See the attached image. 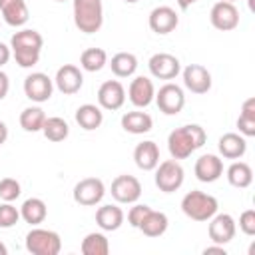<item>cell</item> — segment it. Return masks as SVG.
Wrapping results in <instances>:
<instances>
[{
  "mask_svg": "<svg viewBox=\"0 0 255 255\" xmlns=\"http://www.w3.org/2000/svg\"><path fill=\"white\" fill-rule=\"evenodd\" d=\"M205 141L207 133L199 124H185L167 135V149L173 159H187L193 151L203 147Z\"/></svg>",
  "mask_w": 255,
  "mask_h": 255,
  "instance_id": "cell-1",
  "label": "cell"
},
{
  "mask_svg": "<svg viewBox=\"0 0 255 255\" xmlns=\"http://www.w3.org/2000/svg\"><path fill=\"white\" fill-rule=\"evenodd\" d=\"M42 46H44V38H42V34L38 30L22 28L20 32H16L10 38L12 56H14L16 64L20 68H32V66H36L40 62Z\"/></svg>",
  "mask_w": 255,
  "mask_h": 255,
  "instance_id": "cell-2",
  "label": "cell"
},
{
  "mask_svg": "<svg viewBox=\"0 0 255 255\" xmlns=\"http://www.w3.org/2000/svg\"><path fill=\"white\" fill-rule=\"evenodd\" d=\"M219 209L217 199L211 193L191 189L181 199V211L193 221H209Z\"/></svg>",
  "mask_w": 255,
  "mask_h": 255,
  "instance_id": "cell-3",
  "label": "cell"
},
{
  "mask_svg": "<svg viewBox=\"0 0 255 255\" xmlns=\"http://www.w3.org/2000/svg\"><path fill=\"white\" fill-rule=\"evenodd\" d=\"M74 24L84 34H96L104 24L102 0H74Z\"/></svg>",
  "mask_w": 255,
  "mask_h": 255,
  "instance_id": "cell-4",
  "label": "cell"
},
{
  "mask_svg": "<svg viewBox=\"0 0 255 255\" xmlns=\"http://www.w3.org/2000/svg\"><path fill=\"white\" fill-rule=\"evenodd\" d=\"M26 249L32 255H58L62 249V239L56 231L34 225L26 233Z\"/></svg>",
  "mask_w": 255,
  "mask_h": 255,
  "instance_id": "cell-5",
  "label": "cell"
},
{
  "mask_svg": "<svg viewBox=\"0 0 255 255\" xmlns=\"http://www.w3.org/2000/svg\"><path fill=\"white\" fill-rule=\"evenodd\" d=\"M185 171L179 163V159H165L159 161L155 167V187L163 193H173L183 185Z\"/></svg>",
  "mask_w": 255,
  "mask_h": 255,
  "instance_id": "cell-6",
  "label": "cell"
},
{
  "mask_svg": "<svg viewBox=\"0 0 255 255\" xmlns=\"http://www.w3.org/2000/svg\"><path fill=\"white\" fill-rule=\"evenodd\" d=\"M106 195V185L100 177H84L74 185L72 197L78 205L84 207H94L98 205Z\"/></svg>",
  "mask_w": 255,
  "mask_h": 255,
  "instance_id": "cell-7",
  "label": "cell"
},
{
  "mask_svg": "<svg viewBox=\"0 0 255 255\" xmlns=\"http://www.w3.org/2000/svg\"><path fill=\"white\" fill-rule=\"evenodd\" d=\"M153 100H155L159 112L165 114V116H177L183 110V106H185V94H183V90L177 84H171V82L163 84L155 92V98Z\"/></svg>",
  "mask_w": 255,
  "mask_h": 255,
  "instance_id": "cell-8",
  "label": "cell"
},
{
  "mask_svg": "<svg viewBox=\"0 0 255 255\" xmlns=\"http://www.w3.org/2000/svg\"><path fill=\"white\" fill-rule=\"evenodd\" d=\"M54 92V80L44 72H32L24 80V94L28 100L36 104H44L52 98Z\"/></svg>",
  "mask_w": 255,
  "mask_h": 255,
  "instance_id": "cell-9",
  "label": "cell"
},
{
  "mask_svg": "<svg viewBox=\"0 0 255 255\" xmlns=\"http://www.w3.org/2000/svg\"><path fill=\"white\" fill-rule=\"evenodd\" d=\"M209 22L213 28L221 30V32H229V30H235L239 26V10L235 8L233 2H227V0H219L211 6V12H209Z\"/></svg>",
  "mask_w": 255,
  "mask_h": 255,
  "instance_id": "cell-10",
  "label": "cell"
},
{
  "mask_svg": "<svg viewBox=\"0 0 255 255\" xmlns=\"http://www.w3.org/2000/svg\"><path fill=\"white\" fill-rule=\"evenodd\" d=\"M235 231H237V223H235L233 215H229V213H215L209 219L207 233H209L211 243L227 245L235 237Z\"/></svg>",
  "mask_w": 255,
  "mask_h": 255,
  "instance_id": "cell-11",
  "label": "cell"
},
{
  "mask_svg": "<svg viewBox=\"0 0 255 255\" xmlns=\"http://www.w3.org/2000/svg\"><path fill=\"white\" fill-rule=\"evenodd\" d=\"M112 197L118 201V203H135L139 197H141V183L137 177L133 175H118L114 181H112Z\"/></svg>",
  "mask_w": 255,
  "mask_h": 255,
  "instance_id": "cell-12",
  "label": "cell"
},
{
  "mask_svg": "<svg viewBox=\"0 0 255 255\" xmlns=\"http://www.w3.org/2000/svg\"><path fill=\"white\" fill-rule=\"evenodd\" d=\"M147 68H149V74L157 80H173L181 72L179 60L173 54H167V52L153 54L147 62Z\"/></svg>",
  "mask_w": 255,
  "mask_h": 255,
  "instance_id": "cell-13",
  "label": "cell"
},
{
  "mask_svg": "<svg viewBox=\"0 0 255 255\" xmlns=\"http://www.w3.org/2000/svg\"><path fill=\"white\" fill-rule=\"evenodd\" d=\"M54 86L64 94V96H74L82 90L84 86V76L80 72L78 66L74 64H64L58 68L56 78H54Z\"/></svg>",
  "mask_w": 255,
  "mask_h": 255,
  "instance_id": "cell-14",
  "label": "cell"
},
{
  "mask_svg": "<svg viewBox=\"0 0 255 255\" xmlns=\"http://www.w3.org/2000/svg\"><path fill=\"white\" fill-rule=\"evenodd\" d=\"M126 104V88L118 80H106L98 88V106L102 110H120Z\"/></svg>",
  "mask_w": 255,
  "mask_h": 255,
  "instance_id": "cell-15",
  "label": "cell"
},
{
  "mask_svg": "<svg viewBox=\"0 0 255 255\" xmlns=\"http://www.w3.org/2000/svg\"><path fill=\"white\" fill-rule=\"evenodd\" d=\"M183 86L191 94H207L211 90V74L201 64H189L183 68Z\"/></svg>",
  "mask_w": 255,
  "mask_h": 255,
  "instance_id": "cell-16",
  "label": "cell"
},
{
  "mask_svg": "<svg viewBox=\"0 0 255 255\" xmlns=\"http://www.w3.org/2000/svg\"><path fill=\"white\" fill-rule=\"evenodd\" d=\"M147 24L151 28V32L155 34H169L177 28L179 24V16L177 12L171 8V6H157L149 12V18H147Z\"/></svg>",
  "mask_w": 255,
  "mask_h": 255,
  "instance_id": "cell-17",
  "label": "cell"
},
{
  "mask_svg": "<svg viewBox=\"0 0 255 255\" xmlns=\"http://www.w3.org/2000/svg\"><path fill=\"white\" fill-rule=\"evenodd\" d=\"M195 177L203 183H213L223 175V159L215 153H203L195 161Z\"/></svg>",
  "mask_w": 255,
  "mask_h": 255,
  "instance_id": "cell-18",
  "label": "cell"
},
{
  "mask_svg": "<svg viewBox=\"0 0 255 255\" xmlns=\"http://www.w3.org/2000/svg\"><path fill=\"white\" fill-rule=\"evenodd\" d=\"M128 98L135 108H147L155 98L153 82L145 76H135L128 88Z\"/></svg>",
  "mask_w": 255,
  "mask_h": 255,
  "instance_id": "cell-19",
  "label": "cell"
},
{
  "mask_svg": "<svg viewBox=\"0 0 255 255\" xmlns=\"http://www.w3.org/2000/svg\"><path fill=\"white\" fill-rule=\"evenodd\" d=\"M0 14H2L4 22L14 28L24 26L30 18L26 0H0Z\"/></svg>",
  "mask_w": 255,
  "mask_h": 255,
  "instance_id": "cell-20",
  "label": "cell"
},
{
  "mask_svg": "<svg viewBox=\"0 0 255 255\" xmlns=\"http://www.w3.org/2000/svg\"><path fill=\"white\" fill-rule=\"evenodd\" d=\"M217 149H219L221 157H225V159H241L247 151V139L241 133L227 131L219 137Z\"/></svg>",
  "mask_w": 255,
  "mask_h": 255,
  "instance_id": "cell-21",
  "label": "cell"
},
{
  "mask_svg": "<svg viewBox=\"0 0 255 255\" xmlns=\"http://www.w3.org/2000/svg\"><path fill=\"white\" fill-rule=\"evenodd\" d=\"M133 161L143 171L155 169L157 163H159V147H157V143L151 141V139H145V141L137 143L135 149H133Z\"/></svg>",
  "mask_w": 255,
  "mask_h": 255,
  "instance_id": "cell-22",
  "label": "cell"
},
{
  "mask_svg": "<svg viewBox=\"0 0 255 255\" xmlns=\"http://www.w3.org/2000/svg\"><path fill=\"white\" fill-rule=\"evenodd\" d=\"M126 215L122 211V207L114 205V203H106L102 207H98L96 211V223L102 231H118L124 223Z\"/></svg>",
  "mask_w": 255,
  "mask_h": 255,
  "instance_id": "cell-23",
  "label": "cell"
},
{
  "mask_svg": "<svg viewBox=\"0 0 255 255\" xmlns=\"http://www.w3.org/2000/svg\"><path fill=\"white\" fill-rule=\"evenodd\" d=\"M122 128L128 131V133H133V135H141V133H147L151 128H153V120L147 112H139V110H133V112H126L122 116Z\"/></svg>",
  "mask_w": 255,
  "mask_h": 255,
  "instance_id": "cell-24",
  "label": "cell"
},
{
  "mask_svg": "<svg viewBox=\"0 0 255 255\" xmlns=\"http://www.w3.org/2000/svg\"><path fill=\"white\" fill-rule=\"evenodd\" d=\"M76 122L86 131L98 129L102 126V122H104V112L96 104H84V106H80L76 110Z\"/></svg>",
  "mask_w": 255,
  "mask_h": 255,
  "instance_id": "cell-25",
  "label": "cell"
},
{
  "mask_svg": "<svg viewBox=\"0 0 255 255\" xmlns=\"http://www.w3.org/2000/svg\"><path fill=\"white\" fill-rule=\"evenodd\" d=\"M167 225H169V219L163 211H155V209H149V213L143 217V221L139 223V231L145 235V237H159L167 231Z\"/></svg>",
  "mask_w": 255,
  "mask_h": 255,
  "instance_id": "cell-26",
  "label": "cell"
},
{
  "mask_svg": "<svg viewBox=\"0 0 255 255\" xmlns=\"http://www.w3.org/2000/svg\"><path fill=\"white\" fill-rule=\"evenodd\" d=\"M46 215H48V207H46L44 199H40V197H30L20 207V217L26 223H30V225L44 223L46 221Z\"/></svg>",
  "mask_w": 255,
  "mask_h": 255,
  "instance_id": "cell-27",
  "label": "cell"
},
{
  "mask_svg": "<svg viewBox=\"0 0 255 255\" xmlns=\"http://www.w3.org/2000/svg\"><path fill=\"white\" fill-rule=\"evenodd\" d=\"M110 68L118 78H129L137 70V58L131 52H118L110 60Z\"/></svg>",
  "mask_w": 255,
  "mask_h": 255,
  "instance_id": "cell-28",
  "label": "cell"
},
{
  "mask_svg": "<svg viewBox=\"0 0 255 255\" xmlns=\"http://www.w3.org/2000/svg\"><path fill=\"white\" fill-rule=\"evenodd\" d=\"M227 181L237 187V189H245L253 183V169L249 163L245 161H233L227 167Z\"/></svg>",
  "mask_w": 255,
  "mask_h": 255,
  "instance_id": "cell-29",
  "label": "cell"
},
{
  "mask_svg": "<svg viewBox=\"0 0 255 255\" xmlns=\"http://www.w3.org/2000/svg\"><path fill=\"white\" fill-rule=\"evenodd\" d=\"M237 128L243 137L255 135V98H247L241 106V114L237 118Z\"/></svg>",
  "mask_w": 255,
  "mask_h": 255,
  "instance_id": "cell-30",
  "label": "cell"
},
{
  "mask_svg": "<svg viewBox=\"0 0 255 255\" xmlns=\"http://www.w3.org/2000/svg\"><path fill=\"white\" fill-rule=\"evenodd\" d=\"M42 133L46 139L50 141H64L68 135H70V126L64 118H58V116H52V118H46L44 126H42Z\"/></svg>",
  "mask_w": 255,
  "mask_h": 255,
  "instance_id": "cell-31",
  "label": "cell"
},
{
  "mask_svg": "<svg viewBox=\"0 0 255 255\" xmlns=\"http://www.w3.org/2000/svg\"><path fill=\"white\" fill-rule=\"evenodd\" d=\"M82 253L84 255H108L110 253V241L104 233L92 231L82 239Z\"/></svg>",
  "mask_w": 255,
  "mask_h": 255,
  "instance_id": "cell-32",
  "label": "cell"
},
{
  "mask_svg": "<svg viewBox=\"0 0 255 255\" xmlns=\"http://www.w3.org/2000/svg\"><path fill=\"white\" fill-rule=\"evenodd\" d=\"M46 122V114L40 106H30V108H24L22 114H20V126L24 131H42V126Z\"/></svg>",
  "mask_w": 255,
  "mask_h": 255,
  "instance_id": "cell-33",
  "label": "cell"
},
{
  "mask_svg": "<svg viewBox=\"0 0 255 255\" xmlns=\"http://www.w3.org/2000/svg\"><path fill=\"white\" fill-rule=\"evenodd\" d=\"M108 64V54L104 48H88L80 56V66L86 72H100Z\"/></svg>",
  "mask_w": 255,
  "mask_h": 255,
  "instance_id": "cell-34",
  "label": "cell"
},
{
  "mask_svg": "<svg viewBox=\"0 0 255 255\" xmlns=\"http://www.w3.org/2000/svg\"><path fill=\"white\" fill-rule=\"evenodd\" d=\"M22 193L20 181H16L14 177H4L0 179V199L2 201H16Z\"/></svg>",
  "mask_w": 255,
  "mask_h": 255,
  "instance_id": "cell-35",
  "label": "cell"
},
{
  "mask_svg": "<svg viewBox=\"0 0 255 255\" xmlns=\"http://www.w3.org/2000/svg\"><path fill=\"white\" fill-rule=\"evenodd\" d=\"M20 219V209H16L12 205V201H4L0 203V227L2 229H10L18 223Z\"/></svg>",
  "mask_w": 255,
  "mask_h": 255,
  "instance_id": "cell-36",
  "label": "cell"
},
{
  "mask_svg": "<svg viewBox=\"0 0 255 255\" xmlns=\"http://www.w3.org/2000/svg\"><path fill=\"white\" fill-rule=\"evenodd\" d=\"M149 205H145V203H133V207L128 211V223L131 225V227H139V223L143 221V217L149 213Z\"/></svg>",
  "mask_w": 255,
  "mask_h": 255,
  "instance_id": "cell-37",
  "label": "cell"
},
{
  "mask_svg": "<svg viewBox=\"0 0 255 255\" xmlns=\"http://www.w3.org/2000/svg\"><path fill=\"white\" fill-rule=\"evenodd\" d=\"M239 229L249 237L255 235V209H245L239 215Z\"/></svg>",
  "mask_w": 255,
  "mask_h": 255,
  "instance_id": "cell-38",
  "label": "cell"
},
{
  "mask_svg": "<svg viewBox=\"0 0 255 255\" xmlns=\"http://www.w3.org/2000/svg\"><path fill=\"white\" fill-rule=\"evenodd\" d=\"M8 90H10V80H8V76L0 70V100H4V98L8 96Z\"/></svg>",
  "mask_w": 255,
  "mask_h": 255,
  "instance_id": "cell-39",
  "label": "cell"
},
{
  "mask_svg": "<svg viewBox=\"0 0 255 255\" xmlns=\"http://www.w3.org/2000/svg\"><path fill=\"white\" fill-rule=\"evenodd\" d=\"M10 56H12V50H10V48H8L4 42H0V68H2L4 64H8Z\"/></svg>",
  "mask_w": 255,
  "mask_h": 255,
  "instance_id": "cell-40",
  "label": "cell"
},
{
  "mask_svg": "<svg viewBox=\"0 0 255 255\" xmlns=\"http://www.w3.org/2000/svg\"><path fill=\"white\" fill-rule=\"evenodd\" d=\"M203 253H205V255H211V253H217V255H227L225 247H223V245H217V243H213V245L205 247V249H203Z\"/></svg>",
  "mask_w": 255,
  "mask_h": 255,
  "instance_id": "cell-41",
  "label": "cell"
},
{
  "mask_svg": "<svg viewBox=\"0 0 255 255\" xmlns=\"http://www.w3.org/2000/svg\"><path fill=\"white\" fill-rule=\"evenodd\" d=\"M6 139H8V126L0 120V145L6 143Z\"/></svg>",
  "mask_w": 255,
  "mask_h": 255,
  "instance_id": "cell-42",
  "label": "cell"
},
{
  "mask_svg": "<svg viewBox=\"0 0 255 255\" xmlns=\"http://www.w3.org/2000/svg\"><path fill=\"white\" fill-rule=\"evenodd\" d=\"M195 2H199V0H177V6H179L181 10H187V8L193 6Z\"/></svg>",
  "mask_w": 255,
  "mask_h": 255,
  "instance_id": "cell-43",
  "label": "cell"
},
{
  "mask_svg": "<svg viewBox=\"0 0 255 255\" xmlns=\"http://www.w3.org/2000/svg\"><path fill=\"white\" fill-rule=\"evenodd\" d=\"M6 253H8V247H6V245L0 241V255H6Z\"/></svg>",
  "mask_w": 255,
  "mask_h": 255,
  "instance_id": "cell-44",
  "label": "cell"
},
{
  "mask_svg": "<svg viewBox=\"0 0 255 255\" xmlns=\"http://www.w3.org/2000/svg\"><path fill=\"white\" fill-rule=\"evenodd\" d=\"M124 2H128V4H135L137 0H124Z\"/></svg>",
  "mask_w": 255,
  "mask_h": 255,
  "instance_id": "cell-45",
  "label": "cell"
},
{
  "mask_svg": "<svg viewBox=\"0 0 255 255\" xmlns=\"http://www.w3.org/2000/svg\"><path fill=\"white\" fill-rule=\"evenodd\" d=\"M56 2H66V0H56Z\"/></svg>",
  "mask_w": 255,
  "mask_h": 255,
  "instance_id": "cell-46",
  "label": "cell"
},
{
  "mask_svg": "<svg viewBox=\"0 0 255 255\" xmlns=\"http://www.w3.org/2000/svg\"><path fill=\"white\" fill-rule=\"evenodd\" d=\"M227 2H235V0H227Z\"/></svg>",
  "mask_w": 255,
  "mask_h": 255,
  "instance_id": "cell-47",
  "label": "cell"
}]
</instances>
